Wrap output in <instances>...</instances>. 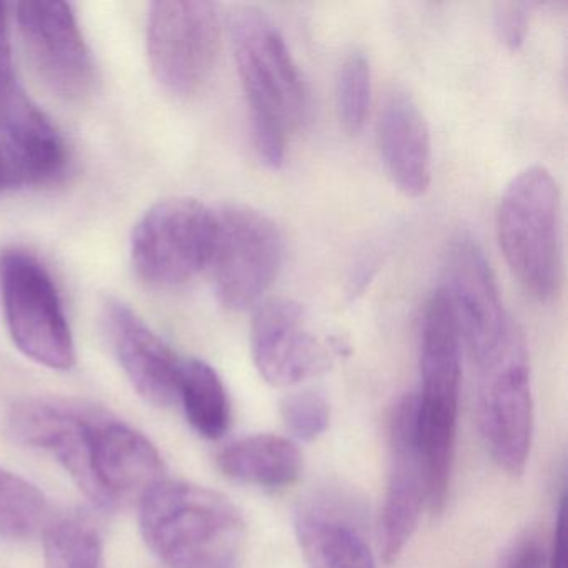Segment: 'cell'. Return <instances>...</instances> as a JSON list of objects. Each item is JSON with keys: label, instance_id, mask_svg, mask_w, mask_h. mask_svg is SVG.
<instances>
[{"label": "cell", "instance_id": "cell-1", "mask_svg": "<svg viewBox=\"0 0 568 568\" xmlns=\"http://www.w3.org/2000/svg\"><path fill=\"white\" fill-rule=\"evenodd\" d=\"M44 452L104 510L141 501L152 485L165 478L161 454L144 434L84 400L59 415L45 437Z\"/></svg>", "mask_w": 568, "mask_h": 568}, {"label": "cell", "instance_id": "cell-2", "mask_svg": "<svg viewBox=\"0 0 568 568\" xmlns=\"http://www.w3.org/2000/svg\"><path fill=\"white\" fill-rule=\"evenodd\" d=\"M229 31L255 151L268 168H281L288 132L307 115V85L284 36L264 11L254 6L235 8Z\"/></svg>", "mask_w": 568, "mask_h": 568}, {"label": "cell", "instance_id": "cell-3", "mask_svg": "<svg viewBox=\"0 0 568 568\" xmlns=\"http://www.w3.org/2000/svg\"><path fill=\"white\" fill-rule=\"evenodd\" d=\"M139 505L142 537L169 568H211L237 561L235 544L244 520L224 495L162 478Z\"/></svg>", "mask_w": 568, "mask_h": 568}, {"label": "cell", "instance_id": "cell-4", "mask_svg": "<svg viewBox=\"0 0 568 568\" xmlns=\"http://www.w3.org/2000/svg\"><path fill=\"white\" fill-rule=\"evenodd\" d=\"M418 427L427 465L428 508L440 514L450 490L462 384V341L440 287L425 305L420 332Z\"/></svg>", "mask_w": 568, "mask_h": 568}, {"label": "cell", "instance_id": "cell-5", "mask_svg": "<svg viewBox=\"0 0 568 568\" xmlns=\"http://www.w3.org/2000/svg\"><path fill=\"white\" fill-rule=\"evenodd\" d=\"M497 231L505 261L525 292L538 301L554 298L564 272L561 197L547 169L531 165L508 182Z\"/></svg>", "mask_w": 568, "mask_h": 568}, {"label": "cell", "instance_id": "cell-6", "mask_svg": "<svg viewBox=\"0 0 568 568\" xmlns=\"http://www.w3.org/2000/svg\"><path fill=\"white\" fill-rule=\"evenodd\" d=\"M0 295L16 347L52 371H71L75 345L61 295L38 257L11 248L0 255Z\"/></svg>", "mask_w": 568, "mask_h": 568}, {"label": "cell", "instance_id": "cell-7", "mask_svg": "<svg viewBox=\"0 0 568 568\" xmlns=\"http://www.w3.org/2000/svg\"><path fill=\"white\" fill-rule=\"evenodd\" d=\"M284 241L277 224L252 205L229 204L215 211L211 267L215 295L229 311L258 304L277 277Z\"/></svg>", "mask_w": 568, "mask_h": 568}, {"label": "cell", "instance_id": "cell-8", "mask_svg": "<svg viewBox=\"0 0 568 568\" xmlns=\"http://www.w3.org/2000/svg\"><path fill=\"white\" fill-rule=\"evenodd\" d=\"M214 237L215 211L195 199H168L135 225L132 262L148 284L178 287L209 267Z\"/></svg>", "mask_w": 568, "mask_h": 568}, {"label": "cell", "instance_id": "cell-9", "mask_svg": "<svg viewBox=\"0 0 568 568\" xmlns=\"http://www.w3.org/2000/svg\"><path fill=\"white\" fill-rule=\"evenodd\" d=\"M478 371L477 417L481 438L498 467L521 475L534 438L530 365L520 332Z\"/></svg>", "mask_w": 568, "mask_h": 568}, {"label": "cell", "instance_id": "cell-10", "mask_svg": "<svg viewBox=\"0 0 568 568\" xmlns=\"http://www.w3.org/2000/svg\"><path fill=\"white\" fill-rule=\"evenodd\" d=\"M221 44L217 6L205 0H159L148 19V54L159 84L179 98L204 85Z\"/></svg>", "mask_w": 568, "mask_h": 568}, {"label": "cell", "instance_id": "cell-11", "mask_svg": "<svg viewBox=\"0 0 568 568\" xmlns=\"http://www.w3.org/2000/svg\"><path fill=\"white\" fill-rule=\"evenodd\" d=\"M462 345L477 367L500 354L518 334L501 302L484 248L470 234H458L445 258L442 285Z\"/></svg>", "mask_w": 568, "mask_h": 568}, {"label": "cell", "instance_id": "cell-12", "mask_svg": "<svg viewBox=\"0 0 568 568\" xmlns=\"http://www.w3.org/2000/svg\"><path fill=\"white\" fill-rule=\"evenodd\" d=\"M252 358L272 387H295L325 374L342 344L318 334L304 305L287 297L258 305L252 322Z\"/></svg>", "mask_w": 568, "mask_h": 568}, {"label": "cell", "instance_id": "cell-13", "mask_svg": "<svg viewBox=\"0 0 568 568\" xmlns=\"http://www.w3.org/2000/svg\"><path fill=\"white\" fill-rule=\"evenodd\" d=\"M428 501L427 465L418 427L417 395H404L388 422V477L378 520V550L395 564L414 537Z\"/></svg>", "mask_w": 568, "mask_h": 568}, {"label": "cell", "instance_id": "cell-14", "mask_svg": "<svg viewBox=\"0 0 568 568\" xmlns=\"http://www.w3.org/2000/svg\"><path fill=\"white\" fill-rule=\"evenodd\" d=\"M22 44L49 91L84 101L95 85V65L71 4L21 2L16 8Z\"/></svg>", "mask_w": 568, "mask_h": 568}, {"label": "cell", "instance_id": "cell-15", "mask_svg": "<svg viewBox=\"0 0 568 568\" xmlns=\"http://www.w3.org/2000/svg\"><path fill=\"white\" fill-rule=\"evenodd\" d=\"M102 325L138 394L155 407L178 405L184 361L124 302L109 301L104 305Z\"/></svg>", "mask_w": 568, "mask_h": 568}, {"label": "cell", "instance_id": "cell-16", "mask_svg": "<svg viewBox=\"0 0 568 568\" xmlns=\"http://www.w3.org/2000/svg\"><path fill=\"white\" fill-rule=\"evenodd\" d=\"M0 152L18 187L55 181L68 164L61 134L24 91L0 114Z\"/></svg>", "mask_w": 568, "mask_h": 568}, {"label": "cell", "instance_id": "cell-17", "mask_svg": "<svg viewBox=\"0 0 568 568\" xmlns=\"http://www.w3.org/2000/svg\"><path fill=\"white\" fill-rule=\"evenodd\" d=\"M378 148L388 178L398 191L418 197L432 178V142L427 121L410 94L394 91L378 115Z\"/></svg>", "mask_w": 568, "mask_h": 568}, {"label": "cell", "instance_id": "cell-18", "mask_svg": "<svg viewBox=\"0 0 568 568\" xmlns=\"http://www.w3.org/2000/svg\"><path fill=\"white\" fill-rule=\"evenodd\" d=\"M347 511L327 498L295 511V537L307 568H377L367 538Z\"/></svg>", "mask_w": 568, "mask_h": 568}, {"label": "cell", "instance_id": "cell-19", "mask_svg": "<svg viewBox=\"0 0 568 568\" xmlns=\"http://www.w3.org/2000/svg\"><path fill=\"white\" fill-rule=\"evenodd\" d=\"M225 477L254 487H291L301 478L304 458L294 442L281 435L257 434L225 445L217 455Z\"/></svg>", "mask_w": 568, "mask_h": 568}, {"label": "cell", "instance_id": "cell-20", "mask_svg": "<svg viewBox=\"0 0 568 568\" xmlns=\"http://www.w3.org/2000/svg\"><path fill=\"white\" fill-rule=\"evenodd\" d=\"M179 404L201 437L217 440L231 425V402L214 367L201 358L182 362Z\"/></svg>", "mask_w": 568, "mask_h": 568}, {"label": "cell", "instance_id": "cell-21", "mask_svg": "<svg viewBox=\"0 0 568 568\" xmlns=\"http://www.w3.org/2000/svg\"><path fill=\"white\" fill-rule=\"evenodd\" d=\"M42 537L45 568H104L101 534L88 518H51Z\"/></svg>", "mask_w": 568, "mask_h": 568}, {"label": "cell", "instance_id": "cell-22", "mask_svg": "<svg viewBox=\"0 0 568 568\" xmlns=\"http://www.w3.org/2000/svg\"><path fill=\"white\" fill-rule=\"evenodd\" d=\"M51 520L45 495L31 481L0 467V538H31Z\"/></svg>", "mask_w": 568, "mask_h": 568}, {"label": "cell", "instance_id": "cell-23", "mask_svg": "<svg viewBox=\"0 0 568 568\" xmlns=\"http://www.w3.org/2000/svg\"><path fill=\"white\" fill-rule=\"evenodd\" d=\"M338 119L348 134H358L367 122L372 98V69L362 52H352L338 68L337 88Z\"/></svg>", "mask_w": 568, "mask_h": 568}, {"label": "cell", "instance_id": "cell-24", "mask_svg": "<svg viewBox=\"0 0 568 568\" xmlns=\"http://www.w3.org/2000/svg\"><path fill=\"white\" fill-rule=\"evenodd\" d=\"M282 420L298 440L312 442L321 437L331 424V404L317 390L288 394L281 404Z\"/></svg>", "mask_w": 568, "mask_h": 568}, {"label": "cell", "instance_id": "cell-25", "mask_svg": "<svg viewBox=\"0 0 568 568\" xmlns=\"http://www.w3.org/2000/svg\"><path fill=\"white\" fill-rule=\"evenodd\" d=\"M534 4L530 2H501L495 9V29L507 48L517 49L527 38Z\"/></svg>", "mask_w": 568, "mask_h": 568}, {"label": "cell", "instance_id": "cell-26", "mask_svg": "<svg viewBox=\"0 0 568 568\" xmlns=\"http://www.w3.org/2000/svg\"><path fill=\"white\" fill-rule=\"evenodd\" d=\"M21 92L22 89L16 79L8 8L0 2V114Z\"/></svg>", "mask_w": 568, "mask_h": 568}, {"label": "cell", "instance_id": "cell-27", "mask_svg": "<svg viewBox=\"0 0 568 568\" xmlns=\"http://www.w3.org/2000/svg\"><path fill=\"white\" fill-rule=\"evenodd\" d=\"M500 568H548V555L540 537L521 535L501 558Z\"/></svg>", "mask_w": 568, "mask_h": 568}, {"label": "cell", "instance_id": "cell-28", "mask_svg": "<svg viewBox=\"0 0 568 568\" xmlns=\"http://www.w3.org/2000/svg\"><path fill=\"white\" fill-rule=\"evenodd\" d=\"M567 491L561 490L558 498L557 518H555L554 538H551L550 555H548V568H568L567 557Z\"/></svg>", "mask_w": 568, "mask_h": 568}, {"label": "cell", "instance_id": "cell-29", "mask_svg": "<svg viewBox=\"0 0 568 568\" xmlns=\"http://www.w3.org/2000/svg\"><path fill=\"white\" fill-rule=\"evenodd\" d=\"M18 187L14 174H12L11 168H9L8 161L4 155L0 152V194H4L9 189Z\"/></svg>", "mask_w": 568, "mask_h": 568}]
</instances>
